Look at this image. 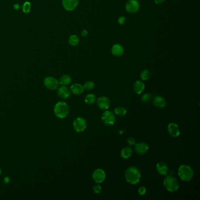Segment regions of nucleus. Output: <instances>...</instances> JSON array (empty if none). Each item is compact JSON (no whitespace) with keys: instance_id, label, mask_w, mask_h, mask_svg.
Instances as JSON below:
<instances>
[{"instance_id":"9d476101","label":"nucleus","mask_w":200,"mask_h":200,"mask_svg":"<svg viewBox=\"0 0 200 200\" xmlns=\"http://www.w3.org/2000/svg\"><path fill=\"white\" fill-rule=\"evenodd\" d=\"M96 102L98 108L101 110H106L110 108V100L106 96H100L96 100Z\"/></svg>"},{"instance_id":"bb28decb","label":"nucleus","mask_w":200,"mask_h":200,"mask_svg":"<svg viewBox=\"0 0 200 200\" xmlns=\"http://www.w3.org/2000/svg\"><path fill=\"white\" fill-rule=\"evenodd\" d=\"M84 89L88 91H91L95 88V83L92 81L86 82L84 86Z\"/></svg>"},{"instance_id":"7c9ffc66","label":"nucleus","mask_w":200,"mask_h":200,"mask_svg":"<svg viewBox=\"0 0 200 200\" xmlns=\"http://www.w3.org/2000/svg\"><path fill=\"white\" fill-rule=\"evenodd\" d=\"M127 143L130 146H135L136 144V141L133 137H130L127 140Z\"/></svg>"},{"instance_id":"7ed1b4c3","label":"nucleus","mask_w":200,"mask_h":200,"mask_svg":"<svg viewBox=\"0 0 200 200\" xmlns=\"http://www.w3.org/2000/svg\"><path fill=\"white\" fill-rule=\"evenodd\" d=\"M163 185L166 190L170 192L178 191L180 187L179 183L177 178L172 175H167L163 181Z\"/></svg>"},{"instance_id":"2f4dec72","label":"nucleus","mask_w":200,"mask_h":200,"mask_svg":"<svg viewBox=\"0 0 200 200\" xmlns=\"http://www.w3.org/2000/svg\"><path fill=\"white\" fill-rule=\"evenodd\" d=\"M126 21V18L124 17H121L119 18L118 19V22L120 25H123Z\"/></svg>"},{"instance_id":"f8f14e48","label":"nucleus","mask_w":200,"mask_h":200,"mask_svg":"<svg viewBox=\"0 0 200 200\" xmlns=\"http://www.w3.org/2000/svg\"><path fill=\"white\" fill-rule=\"evenodd\" d=\"M149 147L148 144L144 142H141L139 143H136L135 144L134 150L138 154H144L147 153L149 151Z\"/></svg>"},{"instance_id":"f257e3e1","label":"nucleus","mask_w":200,"mask_h":200,"mask_svg":"<svg viewBox=\"0 0 200 200\" xmlns=\"http://www.w3.org/2000/svg\"><path fill=\"white\" fill-rule=\"evenodd\" d=\"M125 179L128 183L135 185L139 183L141 179L140 171L136 167H130L126 170Z\"/></svg>"},{"instance_id":"2eb2a0df","label":"nucleus","mask_w":200,"mask_h":200,"mask_svg":"<svg viewBox=\"0 0 200 200\" xmlns=\"http://www.w3.org/2000/svg\"><path fill=\"white\" fill-rule=\"evenodd\" d=\"M156 168L158 174L161 175H167L168 167L167 164L163 161H160L156 164Z\"/></svg>"},{"instance_id":"6ab92c4d","label":"nucleus","mask_w":200,"mask_h":200,"mask_svg":"<svg viewBox=\"0 0 200 200\" xmlns=\"http://www.w3.org/2000/svg\"><path fill=\"white\" fill-rule=\"evenodd\" d=\"M112 53L115 57H120L124 52L123 47L120 44H115L112 48Z\"/></svg>"},{"instance_id":"20e7f679","label":"nucleus","mask_w":200,"mask_h":200,"mask_svg":"<svg viewBox=\"0 0 200 200\" xmlns=\"http://www.w3.org/2000/svg\"><path fill=\"white\" fill-rule=\"evenodd\" d=\"M54 113L56 116L60 119L67 117L69 113V107L68 105L64 102H59L55 105Z\"/></svg>"},{"instance_id":"1a4fd4ad","label":"nucleus","mask_w":200,"mask_h":200,"mask_svg":"<svg viewBox=\"0 0 200 200\" xmlns=\"http://www.w3.org/2000/svg\"><path fill=\"white\" fill-rule=\"evenodd\" d=\"M127 11L131 14L136 13L140 9V4L137 0H129L126 4Z\"/></svg>"},{"instance_id":"b1692460","label":"nucleus","mask_w":200,"mask_h":200,"mask_svg":"<svg viewBox=\"0 0 200 200\" xmlns=\"http://www.w3.org/2000/svg\"><path fill=\"white\" fill-rule=\"evenodd\" d=\"M69 43L73 47H75L76 45H78L79 43V39L78 38V36L76 35H72L71 36H70V37L69 38V40H68Z\"/></svg>"},{"instance_id":"ddd939ff","label":"nucleus","mask_w":200,"mask_h":200,"mask_svg":"<svg viewBox=\"0 0 200 200\" xmlns=\"http://www.w3.org/2000/svg\"><path fill=\"white\" fill-rule=\"evenodd\" d=\"M64 8L68 11L74 10L78 5V0H62Z\"/></svg>"},{"instance_id":"aec40b11","label":"nucleus","mask_w":200,"mask_h":200,"mask_svg":"<svg viewBox=\"0 0 200 200\" xmlns=\"http://www.w3.org/2000/svg\"><path fill=\"white\" fill-rule=\"evenodd\" d=\"M133 153V149L130 147L126 146L121 150L120 156L122 158H124V159H128V158L131 157Z\"/></svg>"},{"instance_id":"72a5a7b5","label":"nucleus","mask_w":200,"mask_h":200,"mask_svg":"<svg viewBox=\"0 0 200 200\" xmlns=\"http://www.w3.org/2000/svg\"><path fill=\"white\" fill-rule=\"evenodd\" d=\"M165 0H154V2L157 4H161L164 2Z\"/></svg>"},{"instance_id":"6e6552de","label":"nucleus","mask_w":200,"mask_h":200,"mask_svg":"<svg viewBox=\"0 0 200 200\" xmlns=\"http://www.w3.org/2000/svg\"><path fill=\"white\" fill-rule=\"evenodd\" d=\"M92 178L94 181L97 184L103 183L106 178V173L102 169H96L92 174Z\"/></svg>"},{"instance_id":"4be33fe9","label":"nucleus","mask_w":200,"mask_h":200,"mask_svg":"<svg viewBox=\"0 0 200 200\" xmlns=\"http://www.w3.org/2000/svg\"><path fill=\"white\" fill-rule=\"evenodd\" d=\"M71 82V78L69 75H65L61 76L59 79V83L62 86H66Z\"/></svg>"},{"instance_id":"4468645a","label":"nucleus","mask_w":200,"mask_h":200,"mask_svg":"<svg viewBox=\"0 0 200 200\" xmlns=\"http://www.w3.org/2000/svg\"><path fill=\"white\" fill-rule=\"evenodd\" d=\"M154 106L157 108H163L166 106V100L161 96H156L153 99Z\"/></svg>"},{"instance_id":"473e14b6","label":"nucleus","mask_w":200,"mask_h":200,"mask_svg":"<svg viewBox=\"0 0 200 200\" xmlns=\"http://www.w3.org/2000/svg\"><path fill=\"white\" fill-rule=\"evenodd\" d=\"M10 181V178L9 177H5L4 178V184H9Z\"/></svg>"},{"instance_id":"c9c22d12","label":"nucleus","mask_w":200,"mask_h":200,"mask_svg":"<svg viewBox=\"0 0 200 200\" xmlns=\"http://www.w3.org/2000/svg\"><path fill=\"white\" fill-rule=\"evenodd\" d=\"M14 8L17 10V9H19V5L18 4H16L14 5Z\"/></svg>"},{"instance_id":"dca6fc26","label":"nucleus","mask_w":200,"mask_h":200,"mask_svg":"<svg viewBox=\"0 0 200 200\" xmlns=\"http://www.w3.org/2000/svg\"><path fill=\"white\" fill-rule=\"evenodd\" d=\"M57 93L58 95L60 98H62V99H67L71 95V92L69 90V89L67 88L65 86H62L60 88H59L57 91Z\"/></svg>"},{"instance_id":"c756f323","label":"nucleus","mask_w":200,"mask_h":200,"mask_svg":"<svg viewBox=\"0 0 200 200\" xmlns=\"http://www.w3.org/2000/svg\"><path fill=\"white\" fill-rule=\"evenodd\" d=\"M146 188L144 186L140 187L138 189V193L140 195H144L146 193Z\"/></svg>"},{"instance_id":"412c9836","label":"nucleus","mask_w":200,"mask_h":200,"mask_svg":"<svg viewBox=\"0 0 200 200\" xmlns=\"http://www.w3.org/2000/svg\"><path fill=\"white\" fill-rule=\"evenodd\" d=\"M96 100H97L96 96L92 93L87 95L84 98L85 103L89 105H93L96 102Z\"/></svg>"},{"instance_id":"423d86ee","label":"nucleus","mask_w":200,"mask_h":200,"mask_svg":"<svg viewBox=\"0 0 200 200\" xmlns=\"http://www.w3.org/2000/svg\"><path fill=\"white\" fill-rule=\"evenodd\" d=\"M87 127L86 120L81 117H78L75 119L73 122V127L78 133H81L85 130Z\"/></svg>"},{"instance_id":"39448f33","label":"nucleus","mask_w":200,"mask_h":200,"mask_svg":"<svg viewBox=\"0 0 200 200\" xmlns=\"http://www.w3.org/2000/svg\"><path fill=\"white\" fill-rule=\"evenodd\" d=\"M101 119L103 124L108 126L113 125L116 122V117L115 113L112 111L107 110L103 113Z\"/></svg>"},{"instance_id":"a878e982","label":"nucleus","mask_w":200,"mask_h":200,"mask_svg":"<svg viewBox=\"0 0 200 200\" xmlns=\"http://www.w3.org/2000/svg\"><path fill=\"white\" fill-rule=\"evenodd\" d=\"M141 100L144 103H148L152 100V95L149 93H146L143 95L141 98Z\"/></svg>"},{"instance_id":"c85d7f7f","label":"nucleus","mask_w":200,"mask_h":200,"mask_svg":"<svg viewBox=\"0 0 200 200\" xmlns=\"http://www.w3.org/2000/svg\"><path fill=\"white\" fill-rule=\"evenodd\" d=\"M102 188L99 184L95 185L94 187H93V190L95 194H100V192H102Z\"/></svg>"},{"instance_id":"f3484780","label":"nucleus","mask_w":200,"mask_h":200,"mask_svg":"<svg viewBox=\"0 0 200 200\" xmlns=\"http://www.w3.org/2000/svg\"><path fill=\"white\" fill-rule=\"evenodd\" d=\"M145 84L141 81H137L134 83L133 89L134 92L137 95H140L144 91Z\"/></svg>"},{"instance_id":"e433bc0d","label":"nucleus","mask_w":200,"mask_h":200,"mask_svg":"<svg viewBox=\"0 0 200 200\" xmlns=\"http://www.w3.org/2000/svg\"><path fill=\"white\" fill-rule=\"evenodd\" d=\"M1 168H0V175H1Z\"/></svg>"},{"instance_id":"393cba45","label":"nucleus","mask_w":200,"mask_h":200,"mask_svg":"<svg viewBox=\"0 0 200 200\" xmlns=\"http://www.w3.org/2000/svg\"><path fill=\"white\" fill-rule=\"evenodd\" d=\"M140 78L142 81L148 80L150 76V71L147 69L143 70L140 74Z\"/></svg>"},{"instance_id":"a211bd4d","label":"nucleus","mask_w":200,"mask_h":200,"mask_svg":"<svg viewBox=\"0 0 200 200\" xmlns=\"http://www.w3.org/2000/svg\"><path fill=\"white\" fill-rule=\"evenodd\" d=\"M71 92L76 95H81L84 91V86L80 84H73L71 86Z\"/></svg>"},{"instance_id":"f704fd0d","label":"nucleus","mask_w":200,"mask_h":200,"mask_svg":"<svg viewBox=\"0 0 200 200\" xmlns=\"http://www.w3.org/2000/svg\"><path fill=\"white\" fill-rule=\"evenodd\" d=\"M88 31H87L86 30L84 29V30H83V31H82V33H81V34H82V36H86L88 35Z\"/></svg>"},{"instance_id":"cd10ccee","label":"nucleus","mask_w":200,"mask_h":200,"mask_svg":"<svg viewBox=\"0 0 200 200\" xmlns=\"http://www.w3.org/2000/svg\"><path fill=\"white\" fill-rule=\"evenodd\" d=\"M31 10V3L28 1H26L22 5V11L24 13H28Z\"/></svg>"},{"instance_id":"0eeeda50","label":"nucleus","mask_w":200,"mask_h":200,"mask_svg":"<svg viewBox=\"0 0 200 200\" xmlns=\"http://www.w3.org/2000/svg\"><path fill=\"white\" fill-rule=\"evenodd\" d=\"M43 84L47 89L50 90H55L58 88L59 83L56 78L52 76H48L45 78Z\"/></svg>"},{"instance_id":"9b49d317","label":"nucleus","mask_w":200,"mask_h":200,"mask_svg":"<svg viewBox=\"0 0 200 200\" xmlns=\"http://www.w3.org/2000/svg\"><path fill=\"white\" fill-rule=\"evenodd\" d=\"M167 130L170 135L173 137H177L180 134V130L177 124L170 123L167 127Z\"/></svg>"},{"instance_id":"5701e85b","label":"nucleus","mask_w":200,"mask_h":200,"mask_svg":"<svg viewBox=\"0 0 200 200\" xmlns=\"http://www.w3.org/2000/svg\"><path fill=\"white\" fill-rule=\"evenodd\" d=\"M115 114L118 116H123L127 113V110L123 106H118L114 110Z\"/></svg>"},{"instance_id":"f03ea898","label":"nucleus","mask_w":200,"mask_h":200,"mask_svg":"<svg viewBox=\"0 0 200 200\" xmlns=\"http://www.w3.org/2000/svg\"><path fill=\"white\" fill-rule=\"evenodd\" d=\"M178 175L183 181H189L194 176V172L191 167L186 164L180 166L178 169Z\"/></svg>"}]
</instances>
